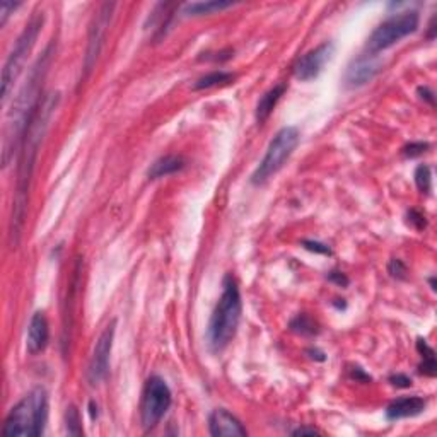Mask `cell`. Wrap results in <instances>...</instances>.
<instances>
[{
  "label": "cell",
  "mask_w": 437,
  "mask_h": 437,
  "mask_svg": "<svg viewBox=\"0 0 437 437\" xmlns=\"http://www.w3.org/2000/svg\"><path fill=\"white\" fill-rule=\"evenodd\" d=\"M60 94L51 92L44 96L38 109H36L33 120L27 127L26 135H24L21 151H19V168H18V190H16L14 207H12L11 218V241L12 245L19 241V234L24 222V214H26L27 204V190H30V181L33 176V169L38 156V147L42 144L44 133L50 127V120L54 116L55 109L59 108Z\"/></svg>",
  "instance_id": "obj_1"
},
{
  "label": "cell",
  "mask_w": 437,
  "mask_h": 437,
  "mask_svg": "<svg viewBox=\"0 0 437 437\" xmlns=\"http://www.w3.org/2000/svg\"><path fill=\"white\" fill-rule=\"evenodd\" d=\"M51 55H54V44L47 47V50L43 51L42 56L36 60V63L30 72V77H27V80L24 82L19 94L16 96L14 103H12V109L9 111V115H7L6 128H4V168H7V166L11 164L14 156H19L27 127H30L36 109H38L39 103H42L39 94H42L44 75H47L48 67H50Z\"/></svg>",
  "instance_id": "obj_2"
},
{
  "label": "cell",
  "mask_w": 437,
  "mask_h": 437,
  "mask_svg": "<svg viewBox=\"0 0 437 437\" xmlns=\"http://www.w3.org/2000/svg\"><path fill=\"white\" fill-rule=\"evenodd\" d=\"M242 301L240 285L233 275H226L222 281V294L218 297L207 328L210 349L221 352L229 345L240 326Z\"/></svg>",
  "instance_id": "obj_3"
},
{
  "label": "cell",
  "mask_w": 437,
  "mask_h": 437,
  "mask_svg": "<svg viewBox=\"0 0 437 437\" xmlns=\"http://www.w3.org/2000/svg\"><path fill=\"white\" fill-rule=\"evenodd\" d=\"M48 420V393L44 388H35L7 415L2 427L4 436L36 437L44 432Z\"/></svg>",
  "instance_id": "obj_4"
},
{
  "label": "cell",
  "mask_w": 437,
  "mask_h": 437,
  "mask_svg": "<svg viewBox=\"0 0 437 437\" xmlns=\"http://www.w3.org/2000/svg\"><path fill=\"white\" fill-rule=\"evenodd\" d=\"M44 23L43 12H36L31 18V21L26 24V27L23 30V33L19 35L18 42H16L14 48L7 56L6 66L2 70V104L7 103L9 99L12 87H14L16 80L21 75L24 66H26L27 55L33 50L36 39H38L39 31H42Z\"/></svg>",
  "instance_id": "obj_5"
},
{
  "label": "cell",
  "mask_w": 437,
  "mask_h": 437,
  "mask_svg": "<svg viewBox=\"0 0 437 437\" xmlns=\"http://www.w3.org/2000/svg\"><path fill=\"white\" fill-rule=\"evenodd\" d=\"M299 140H301V133H299L297 127H284L275 133L273 139L270 140L265 156H263L260 164H258V168L254 169L252 175V183L263 185L273 175H277L284 168L285 161L293 156Z\"/></svg>",
  "instance_id": "obj_6"
},
{
  "label": "cell",
  "mask_w": 437,
  "mask_h": 437,
  "mask_svg": "<svg viewBox=\"0 0 437 437\" xmlns=\"http://www.w3.org/2000/svg\"><path fill=\"white\" fill-rule=\"evenodd\" d=\"M420 16L417 11H403L396 12L395 16L388 18L386 21L379 24L372 31L369 39H367L366 48L372 55H378L379 51L388 50L393 44L402 42L403 38L410 36L419 30Z\"/></svg>",
  "instance_id": "obj_7"
},
{
  "label": "cell",
  "mask_w": 437,
  "mask_h": 437,
  "mask_svg": "<svg viewBox=\"0 0 437 437\" xmlns=\"http://www.w3.org/2000/svg\"><path fill=\"white\" fill-rule=\"evenodd\" d=\"M173 403V395L168 383L161 376H151L144 384L140 402V420L145 431H151L168 414Z\"/></svg>",
  "instance_id": "obj_8"
},
{
  "label": "cell",
  "mask_w": 437,
  "mask_h": 437,
  "mask_svg": "<svg viewBox=\"0 0 437 437\" xmlns=\"http://www.w3.org/2000/svg\"><path fill=\"white\" fill-rule=\"evenodd\" d=\"M116 4H103L99 7V11L96 12L94 19H92L91 30H89V38H87V50L86 56H84V72L89 75V72L92 70V67L96 66V60L101 54V48H103L104 43V36H106V30L109 27V23H111L113 18V11H115Z\"/></svg>",
  "instance_id": "obj_9"
},
{
  "label": "cell",
  "mask_w": 437,
  "mask_h": 437,
  "mask_svg": "<svg viewBox=\"0 0 437 437\" xmlns=\"http://www.w3.org/2000/svg\"><path fill=\"white\" fill-rule=\"evenodd\" d=\"M115 328L116 321L109 323V325L104 328L103 333L99 335L98 342H96L87 367V379L91 384H99L106 378L109 371V355H111L113 340H115Z\"/></svg>",
  "instance_id": "obj_10"
},
{
  "label": "cell",
  "mask_w": 437,
  "mask_h": 437,
  "mask_svg": "<svg viewBox=\"0 0 437 437\" xmlns=\"http://www.w3.org/2000/svg\"><path fill=\"white\" fill-rule=\"evenodd\" d=\"M333 51L335 44L331 42H325L311 51H307L306 55H302L294 66L295 79L302 80V82H309V80L316 79L321 74L328 60L333 56Z\"/></svg>",
  "instance_id": "obj_11"
},
{
  "label": "cell",
  "mask_w": 437,
  "mask_h": 437,
  "mask_svg": "<svg viewBox=\"0 0 437 437\" xmlns=\"http://www.w3.org/2000/svg\"><path fill=\"white\" fill-rule=\"evenodd\" d=\"M383 62L378 59V55L366 54L359 59L352 60L350 66L347 67L345 82L349 87H362L369 84L381 70Z\"/></svg>",
  "instance_id": "obj_12"
},
{
  "label": "cell",
  "mask_w": 437,
  "mask_h": 437,
  "mask_svg": "<svg viewBox=\"0 0 437 437\" xmlns=\"http://www.w3.org/2000/svg\"><path fill=\"white\" fill-rule=\"evenodd\" d=\"M209 429L212 436H233V437H242L248 434L245 427H242L241 420L234 417L230 412L224 410V408H217L209 417Z\"/></svg>",
  "instance_id": "obj_13"
},
{
  "label": "cell",
  "mask_w": 437,
  "mask_h": 437,
  "mask_svg": "<svg viewBox=\"0 0 437 437\" xmlns=\"http://www.w3.org/2000/svg\"><path fill=\"white\" fill-rule=\"evenodd\" d=\"M48 340H50V326H48V319L42 311L35 313L30 319V326H27L26 335V349L30 354H39L47 349Z\"/></svg>",
  "instance_id": "obj_14"
},
{
  "label": "cell",
  "mask_w": 437,
  "mask_h": 437,
  "mask_svg": "<svg viewBox=\"0 0 437 437\" xmlns=\"http://www.w3.org/2000/svg\"><path fill=\"white\" fill-rule=\"evenodd\" d=\"M427 407V400L422 396H403L388 405L386 419L388 420H402L408 417H417L422 414Z\"/></svg>",
  "instance_id": "obj_15"
},
{
  "label": "cell",
  "mask_w": 437,
  "mask_h": 437,
  "mask_svg": "<svg viewBox=\"0 0 437 437\" xmlns=\"http://www.w3.org/2000/svg\"><path fill=\"white\" fill-rule=\"evenodd\" d=\"M185 159L181 156H173V154L171 156H163L151 166L147 175L151 180H159V178L171 176L175 175V173L181 171V169L185 168Z\"/></svg>",
  "instance_id": "obj_16"
},
{
  "label": "cell",
  "mask_w": 437,
  "mask_h": 437,
  "mask_svg": "<svg viewBox=\"0 0 437 437\" xmlns=\"http://www.w3.org/2000/svg\"><path fill=\"white\" fill-rule=\"evenodd\" d=\"M285 89H287L285 84H277V86L269 89V91H266L265 94L261 96L260 101H258V104H257L258 123H263V121H265L270 115H272V111L275 109V106H277V103L281 101L282 96H284Z\"/></svg>",
  "instance_id": "obj_17"
},
{
  "label": "cell",
  "mask_w": 437,
  "mask_h": 437,
  "mask_svg": "<svg viewBox=\"0 0 437 437\" xmlns=\"http://www.w3.org/2000/svg\"><path fill=\"white\" fill-rule=\"evenodd\" d=\"M233 7V2H222V0H209V2H192L183 7L185 16H209L216 14L224 9Z\"/></svg>",
  "instance_id": "obj_18"
},
{
  "label": "cell",
  "mask_w": 437,
  "mask_h": 437,
  "mask_svg": "<svg viewBox=\"0 0 437 437\" xmlns=\"http://www.w3.org/2000/svg\"><path fill=\"white\" fill-rule=\"evenodd\" d=\"M417 350H419L422 362H420V372L429 378H434L437 374V362H436V352L427 343V340L419 338L417 340Z\"/></svg>",
  "instance_id": "obj_19"
},
{
  "label": "cell",
  "mask_w": 437,
  "mask_h": 437,
  "mask_svg": "<svg viewBox=\"0 0 437 437\" xmlns=\"http://www.w3.org/2000/svg\"><path fill=\"white\" fill-rule=\"evenodd\" d=\"M233 79H234V75L229 74V72L217 70V72H212V74L204 75L202 79H198L195 84V89L197 91H200V89H210L214 86H218V84L229 82V80H233Z\"/></svg>",
  "instance_id": "obj_20"
},
{
  "label": "cell",
  "mask_w": 437,
  "mask_h": 437,
  "mask_svg": "<svg viewBox=\"0 0 437 437\" xmlns=\"http://www.w3.org/2000/svg\"><path fill=\"white\" fill-rule=\"evenodd\" d=\"M290 330L301 335H314L318 333V325L313 318L307 314H297L293 321H290Z\"/></svg>",
  "instance_id": "obj_21"
},
{
  "label": "cell",
  "mask_w": 437,
  "mask_h": 437,
  "mask_svg": "<svg viewBox=\"0 0 437 437\" xmlns=\"http://www.w3.org/2000/svg\"><path fill=\"white\" fill-rule=\"evenodd\" d=\"M415 185L419 188L420 193H427L431 192L432 188V173L431 168L427 164H420L419 168L415 169Z\"/></svg>",
  "instance_id": "obj_22"
},
{
  "label": "cell",
  "mask_w": 437,
  "mask_h": 437,
  "mask_svg": "<svg viewBox=\"0 0 437 437\" xmlns=\"http://www.w3.org/2000/svg\"><path fill=\"white\" fill-rule=\"evenodd\" d=\"M66 424L67 432L70 436H80L82 434V424H80V415L75 407H68L66 414Z\"/></svg>",
  "instance_id": "obj_23"
},
{
  "label": "cell",
  "mask_w": 437,
  "mask_h": 437,
  "mask_svg": "<svg viewBox=\"0 0 437 437\" xmlns=\"http://www.w3.org/2000/svg\"><path fill=\"white\" fill-rule=\"evenodd\" d=\"M429 144L427 142H412L403 147V156L405 157H417L422 156L424 152H427Z\"/></svg>",
  "instance_id": "obj_24"
},
{
  "label": "cell",
  "mask_w": 437,
  "mask_h": 437,
  "mask_svg": "<svg viewBox=\"0 0 437 437\" xmlns=\"http://www.w3.org/2000/svg\"><path fill=\"white\" fill-rule=\"evenodd\" d=\"M19 6H21L19 2H9V0H4V2H0V26H6L9 16L16 9H18Z\"/></svg>",
  "instance_id": "obj_25"
},
{
  "label": "cell",
  "mask_w": 437,
  "mask_h": 437,
  "mask_svg": "<svg viewBox=\"0 0 437 437\" xmlns=\"http://www.w3.org/2000/svg\"><path fill=\"white\" fill-rule=\"evenodd\" d=\"M388 270H390L391 277H395V278L407 277V265H405L402 260H398V258H395V260L390 261V265H388Z\"/></svg>",
  "instance_id": "obj_26"
},
{
  "label": "cell",
  "mask_w": 437,
  "mask_h": 437,
  "mask_svg": "<svg viewBox=\"0 0 437 437\" xmlns=\"http://www.w3.org/2000/svg\"><path fill=\"white\" fill-rule=\"evenodd\" d=\"M302 246H304L306 250H309V252L321 253V254H331V250L328 248L326 245H323V242H318V241H302Z\"/></svg>",
  "instance_id": "obj_27"
},
{
  "label": "cell",
  "mask_w": 437,
  "mask_h": 437,
  "mask_svg": "<svg viewBox=\"0 0 437 437\" xmlns=\"http://www.w3.org/2000/svg\"><path fill=\"white\" fill-rule=\"evenodd\" d=\"M408 217H410V222L415 226L417 229H424V228H426V226H427L426 217H424L420 212H417V210H410V214H408Z\"/></svg>",
  "instance_id": "obj_28"
},
{
  "label": "cell",
  "mask_w": 437,
  "mask_h": 437,
  "mask_svg": "<svg viewBox=\"0 0 437 437\" xmlns=\"http://www.w3.org/2000/svg\"><path fill=\"white\" fill-rule=\"evenodd\" d=\"M390 381L393 386L396 388H410L412 386V379L408 378V376L405 374H396V376H391Z\"/></svg>",
  "instance_id": "obj_29"
},
{
  "label": "cell",
  "mask_w": 437,
  "mask_h": 437,
  "mask_svg": "<svg viewBox=\"0 0 437 437\" xmlns=\"http://www.w3.org/2000/svg\"><path fill=\"white\" fill-rule=\"evenodd\" d=\"M419 94H420V98L426 99L427 103L431 104V106H434V92H432L431 89H429V87H419Z\"/></svg>",
  "instance_id": "obj_30"
},
{
  "label": "cell",
  "mask_w": 437,
  "mask_h": 437,
  "mask_svg": "<svg viewBox=\"0 0 437 437\" xmlns=\"http://www.w3.org/2000/svg\"><path fill=\"white\" fill-rule=\"evenodd\" d=\"M330 281L337 282L338 285H347V284H349V278H347L343 273H338V272H331L330 273Z\"/></svg>",
  "instance_id": "obj_31"
},
{
  "label": "cell",
  "mask_w": 437,
  "mask_h": 437,
  "mask_svg": "<svg viewBox=\"0 0 437 437\" xmlns=\"http://www.w3.org/2000/svg\"><path fill=\"white\" fill-rule=\"evenodd\" d=\"M318 434L319 431H316V429H307V427H299L293 432V436H318Z\"/></svg>",
  "instance_id": "obj_32"
}]
</instances>
